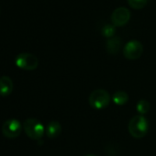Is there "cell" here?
<instances>
[{"label":"cell","mask_w":156,"mask_h":156,"mask_svg":"<svg viewBox=\"0 0 156 156\" xmlns=\"http://www.w3.org/2000/svg\"><path fill=\"white\" fill-rule=\"evenodd\" d=\"M128 130L135 139L143 138L149 130V121L142 115H136L132 117L128 124Z\"/></svg>","instance_id":"obj_1"},{"label":"cell","mask_w":156,"mask_h":156,"mask_svg":"<svg viewBox=\"0 0 156 156\" xmlns=\"http://www.w3.org/2000/svg\"><path fill=\"white\" fill-rule=\"evenodd\" d=\"M15 64L20 69L25 71H33L39 66V59L32 53L21 52L16 56Z\"/></svg>","instance_id":"obj_4"},{"label":"cell","mask_w":156,"mask_h":156,"mask_svg":"<svg viewBox=\"0 0 156 156\" xmlns=\"http://www.w3.org/2000/svg\"><path fill=\"white\" fill-rule=\"evenodd\" d=\"M143 52L142 44L136 40L129 41L123 48V55L128 60H137Z\"/></svg>","instance_id":"obj_6"},{"label":"cell","mask_w":156,"mask_h":156,"mask_svg":"<svg viewBox=\"0 0 156 156\" xmlns=\"http://www.w3.org/2000/svg\"><path fill=\"white\" fill-rule=\"evenodd\" d=\"M14 89L13 81L9 76L3 75L0 77V96L9 97Z\"/></svg>","instance_id":"obj_8"},{"label":"cell","mask_w":156,"mask_h":156,"mask_svg":"<svg viewBox=\"0 0 156 156\" xmlns=\"http://www.w3.org/2000/svg\"><path fill=\"white\" fill-rule=\"evenodd\" d=\"M112 101L117 106H124L129 101V95L124 91H117L112 96Z\"/></svg>","instance_id":"obj_11"},{"label":"cell","mask_w":156,"mask_h":156,"mask_svg":"<svg viewBox=\"0 0 156 156\" xmlns=\"http://www.w3.org/2000/svg\"><path fill=\"white\" fill-rule=\"evenodd\" d=\"M85 156H98L96 154H93V153H89V154H86Z\"/></svg>","instance_id":"obj_15"},{"label":"cell","mask_w":156,"mask_h":156,"mask_svg":"<svg viewBox=\"0 0 156 156\" xmlns=\"http://www.w3.org/2000/svg\"><path fill=\"white\" fill-rule=\"evenodd\" d=\"M112 99V97L109 95V93L105 90V89H96L94 90L89 98H88V102L89 105L97 110L104 109L106 108L110 101Z\"/></svg>","instance_id":"obj_3"},{"label":"cell","mask_w":156,"mask_h":156,"mask_svg":"<svg viewBox=\"0 0 156 156\" xmlns=\"http://www.w3.org/2000/svg\"><path fill=\"white\" fill-rule=\"evenodd\" d=\"M110 20L112 25H114L115 27H123L129 21L130 12L126 8H118L112 12Z\"/></svg>","instance_id":"obj_7"},{"label":"cell","mask_w":156,"mask_h":156,"mask_svg":"<svg viewBox=\"0 0 156 156\" xmlns=\"http://www.w3.org/2000/svg\"><path fill=\"white\" fill-rule=\"evenodd\" d=\"M101 32L105 38H108V39L113 38L116 33V27L112 24H107L102 28Z\"/></svg>","instance_id":"obj_13"},{"label":"cell","mask_w":156,"mask_h":156,"mask_svg":"<svg viewBox=\"0 0 156 156\" xmlns=\"http://www.w3.org/2000/svg\"><path fill=\"white\" fill-rule=\"evenodd\" d=\"M23 125L16 119H9L6 120L2 126V133L8 139L18 138L22 131Z\"/></svg>","instance_id":"obj_5"},{"label":"cell","mask_w":156,"mask_h":156,"mask_svg":"<svg viewBox=\"0 0 156 156\" xmlns=\"http://www.w3.org/2000/svg\"><path fill=\"white\" fill-rule=\"evenodd\" d=\"M148 2V0H128V3L130 8L134 9H143Z\"/></svg>","instance_id":"obj_14"},{"label":"cell","mask_w":156,"mask_h":156,"mask_svg":"<svg viewBox=\"0 0 156 156\" xmlns=\"http://www.w3.org/2000/svg\"><path fill=\"white\" fill-rule=\"evenodd\" d=\"M150 108H151V105H150L149 101H147L145 99H141L137 102L136 110L139 113V115L144 116L145 114H147L150 111Z\"/></svg>","instance_id":"obj_12"},{"label":"cell","mask_w":156,"mask_h":156,"mask_svg":"<svg viewBox=\"0 0 156 156\" xmlns=\"http://www.w3.org/2000/svg\"><path fill=\"white\" fill-rule=\"evenodd\" d=\"M121 45H122L121 39L119 37H113V38H110L107 41L106 50H107L108 53L115 55L119 51Z\"/></svg>","instance_id":"obj_10"},{"label":"cell","mask_w":156,"mask_h":156,"mask_svg":"<svg viewBox=\"0 0 156 156\" xmlns=\"http://www.w3.org/2000/svg\"><path fill=\"white\" fill-rule=\"evenodd\" d=\"M23 129L29 138L35 140H40L45 134V127L35 118L27 119L23 123Z\"/></svg>","instance_id":"obj_2"},{"label":"cell","mask_w":156,"mask_h":156,"mask_svg":"<svg viewBox=\"0 0 156 156\" xmlns=\"http://www.w3.org/2000/svg\"><path fill=\"white\" fill-rule=\"evenodd\" d=\"M62 133V126L60 122L52 120L47 124L45 127V134L50 139H55Z\"/></svg>","instance_id":"obj_9"}]
</instances>
